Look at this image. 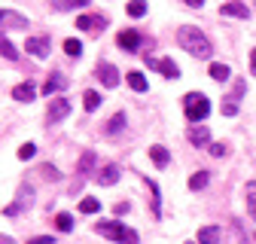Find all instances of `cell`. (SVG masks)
I'll return each instance as SVG.
<instances>
[{"instance_id":"obj_1","label":"cell","mask_w":256,"mask_h":244,"mask_svg":"<svg viewBox=\"0 0 256 244\" xmlns=\"http://www.w3.org/2000/svg\"><path fill=\"white\" fill-rule=\"evenodd\" d=\"M177 40H180V49H186L189 55H196V58H210V55H214L210 40L202 34L196 24H183V28L177 30Z\"/></svg>"},{"instance_id":"obj_2","label":"cell","mask_w":256,"mask_h":244,"mask_svg":"<svg viewBox=\"0 0 256 244\" xmlns=\"http://www.w3.org/2000/svg\"><path fill=\"white\" fill-rule=\"evenodd\" d=\"M94 232L110 238V241H119V244H138V232L134 229H128L122 226L119 220H101L98 226H94Z\"/></svg>"},{"instance_id":"obj_3","label":"cell","mask_w":256,"mask_h":244,"mask_svg":"<svg viewBox=\"0 0 256 244\" xmlns=\"http://www.w3.org/2000/svg\"><path fill=\"white\" fill-rule=\"evenodd\" d=\"M183 110H186L189 122H202L210 113V101L202 95V92H189V95H183Z\"/></svg>"},{"instance_id":"obj_4","label":"cell","mask_w":256,"mask_h":244,"mask_svg":"<svg viewBox=\"0 0 256 244\" xmlns=\"http://www.w3.org/2000/svg\"><path fill=\"white\" fill-rule=\"evenodd\" d=\"M146 68L150 70H158L165 80H177L180 76V68L174 64V58H150L146 55Z\"/></svg>"},{"instance_id":"obj_5","label":"cell","mask_w":256,"mask_h":244,"mask_svg":"<svg viewBox=\"0 0 256 244\" xmlns=\"http://www.w3.org/2000/svg\"><path fill=\"white\" fill-rule=\"evenodd\" d=\"M94 76H98L107 88H116L119 86V70L110 64V61H98V74H94Z\"/></svg>"},{"instance_id":"obj_6","label":"cell","mask_w":256,"mask_h":244,"mask_svg":"<svg viewBox=\"0 0 256 244\" xmlns=\"http://www.w3.org/2000/svg\"><path fill=\"white\" fill-rule=\"evenodd\" d=\"M68 113H70V101H68V98H52V104H49V110H46V119H49V122H61Z\"/></svg>"},{"instance_id":"obj_7","label":"cell","mask_w":256,"mask_h":244,"mask_svg":"<svg viewBox=\"0 0 256 244\" xmlns=\"http://www.w3.org/2000/svg\"><path fill=\"white\" fill-rule=\"evenodd\" d=\"M116 43H119L125 52H138V49H140V43H144V37L138 34V30H122V34L116 37Z\"/></svg>"},{"instance_id":"obj_8","label":"cell","mask_w":256,"mask_h":244,"mask_svg":"<svg viewBox=\"0 0 256 244\" xmlns=\"http://www.w3.org/2000/svg\"><path fill=\"white\" fill-rule=\"evenodd\" d=\"M24 49H28V55H34V58H46L49 55V37H28Z\"/></svg>"},{"instance_id":"obj_9","label":"cell","mask_w":256,"mask_h":244,"mask_svg":"<svg viewBox=\"0 0 256 244\" xmlns=\"http://www.w3.org/2000/svg\"><path fill=\"white\" fill-rule=\"evenodd\" d=\"M30 198H34V190H30V186H22V190H18V198H16V204H10L4 214H6V217H16V214H18L24 204L30 208Z\"/></svg>"},{"instance_id":"obj_10","label":"cell","mask_w":256,"mask_h":244,"mask_svg":"<svg viewBox=\"0 0 256 244\" xmlns=\"http://www.w3.org/2000/svg\"><path fill=\"white\" fill-rule=\"evenodd\" d=\"M186 138H189L192 146H210V132H208L204 126H192V128L186 132Z\"/></svg>"},{"instance_id":"obj_11","label":"cell","mask_w":256,"mask_h":244,"mask_svg":"<svg viewBox=\"0 0 256 244\" xmlns=\"http://www.w3.org/2000/svg\"><path fill=\"white\" fill-rule=\"evenodd\" d=\"M24 28L28 24V18L22 16V12H12V10H0V28Z\"/></svg>"},{"instance_id":"obj_12","label":"cell","mask_w":256,"mask_h":244,"mask_svg":"<svg viewBox=\"0 0 256 244\" xmlns=\"http://www.w3.org/2000/svg\"><path fill=\"white\" fill-rule=\"evenodd\" d=\"M12 98H16V101H34V98H37V86H34V82H18V86L12 88Z\"/></svg>"},{"instance_id":"obj_13","label":"cell","mask_w":256,"mask_h":244,"mask_svg":"<svg viewBox=\"0 0 256 244\" xmlns=\"http://www.w3.org/2000/svg\"><path fill=\"white\" fill-rule=\"evenodd\" d=\"M94 180H98L101 186H113V183L119 180V168H116V165H104V168L98 171V177H94Z\"/></svg>"},{"instance_id":"obj_14","label":"cell","mask_w":256,"mask_h":244,"mask_svg":"<svg viewBox=\"0 0 256 244\" xmlns=\"http://www.w3.org/2000/svg\"><path fill=\"white\" fill-rule=\"evenodd\" d=\"M104 24H107L104 16H80L76 18V28L80 30H94V28H104Z\"/></svg>"},{"instance_id":"obj_15","label":"cell","mask_w":256,"mask_h":244,"mask_svg":"<svg viewBox=\"0 0 256 244\" xmlns=\"http://www.w3.org/2000/svg\"><path fill=\"white\" fill-rule=\"evenodd\" d=\"M64 86H68V80H64L61 74H52V76L43 82V95H55V92H61Z\"/></svg>"},{"instance_id":"obj_16","label":"cell","mask_w":256,"mask_h":244,"mask_svg":"<svg viewBox=\"0 0 256 244\" xmlns=\"http://www.w3.org/2000/svg\"><path fill=\"white\" fill-rule=\"evenodd\" d=\"M150 159H152V162H156L158 168H165L171 156H168V150H165L162 144H156V146H150Z\"/></svg>"},{"instance_id":"obj_17","label":"cell","mask_w":256,"mask_h":244,"mask_svg":"<svg viewBox=\"0 0 256 244\" xmlns=\"http://www.w3.org/2000/svg\"><path fill=\"white\" fill-rule=\"evenodd\" d=\"M220 241V226H204L198 229V244H216Z\"/></svg>"},{"instance_id":"obj_18","label":"cell","mask_w":256,"mask_h":244,"mask_svg":"<svg viewBox=\"0 0 256 244\" xmlns=\"http://www.w3.org/2000/svg\"><path fill=\"white\" fill-rule=\"evenodd\" d=\"M222 16H232V18H247L250 12H247V6H244V4L232 0V4H226V6H222Z\"/></svg>"},{"instance_id":"obj_19","label":"cell","mask_w":256,"mask_h":244,"mask_svg":"<svg viewBox=\"0 0 256 244\" xmlns=\"http://www.w3.org/2000/svg\"><path fill=\"white\" fill-rule=\"evenodd\" d=\"M208 177H210L208 171H196V174L189 177V190H192V192H198V190H204V186H208Z\"/></svg>"},{"instance_id":"obj_20","label":"cell","mask_w":256,"mask_h":244,"mask_svg":"<svg viewBox=\"0 0 256 244\" xmlns=\"http://www.w3.org/2000/svg\"><path fill=\"white\" fill-rule=\"evenodd\" d=\"M82 107H86L88 113H92V110H98V107H101V95H98L94 88H88L86 95H82Z\"/></svg>"},{"instance_id":"obj_21","label":"cell","mask_w":256,"mask_h":244,"mask_svg":"<svg viewBox=\"0 0 256 244\" xmlns=\"http://www.w3.org/2000/svg\"><path fill=\"white\" fill-rule=\"evenodd\" d=\"M128 86H132L134 92H146V76L138 74V70H128Z\"/></svg>"},{"instance_id":"obj_22","label":"cell","mask_w":256,"mask_h":244,"mask_svg":"<svg viewBox=\"0 0 256 244\" xmlns=\"http://www.w3.org/2000/svg\"><path fill=\"white\" fill-rule=\"evenodd\" d=\"M0 55L4 58H10V61H18V49L6 40V37H0Z\"/></svg>"},{"instance_id":"obj_23","label":"cell","mask_w":256,"mask_h":244,"mask_svg":"<svg viewBox=\"0 0 256 244\" xmlns=\"http://www.w3.org/2000/svg\"><path fill=\"white\" fill-rule=\"evenodd\" d=\"M94 162H98V159H94V152L88 150V152H82V159H80V165H76V171H80V174H88V171L94 168Z\"/></svg>"},{"instance_id":"obj_24","label":"cell","mask_w":256,"mask_h":244,"mask_svg":"<svg viewBox=\"0 0 256 244\" xmlns=\"http://www.w3.org/2000/svg\"><path fill=\"white\" fill-rule=\"evenodd\" d=\"M210 76H214L216 82H226V80H229V68L220 64V61H214V64H210Z\"/></svg>"},{"instance_id":"obj_25","label":"cell","mask_w":256,"mask_h":244,"mask_svg":"<svg viewBox=\"0 0 256 244\" xmlns=\"http://www.w3.org/2000/svg\"><path fill=\"white\" fill-rule=\"evenodd\" d=\"M125 128V113H116L110 122H107V134H119Z\"/></svg>"},{"instance_id":"obj_26","label":"cell","mask_w":256,"mask_h":244,"mask_svg":"<svg viewBox=\"0 0 256 244\" xmlns=\"http://www.w3.org/2000/svg\"><path fill=\"white\" fill-rule=\"evenodd\" d=\"M80 210H82V214H98V210H101V202L92 198V196H86V198L80 202Z\"/></svg>"},{"instance_id":"obj_27","label":"cell","mask_w":256,"mask_h":244,"mask_svg":"<svg viewBox=\"0 0 256 244\" xmlns=\"http://www.w3.org/2000/svg\"><path fill=\"white\" fill-rule=\"evenodd\" d=\"M247 210H250V217L256 220V180L247 183Z\"/></svg>"},{"instance_id":"obj_28","label":"cell","mask_w":256,"mask_h":244,"mask_svg":"<svg viewBox=\"0 0 256 244\" xmlns=\"http://www.w3.org/2000/svg\"><path fill=\"white\" fill-rule=\"evenodd\" d=\"M55 226H58L61 232H70V229H74V217H70V214H64V210H61L58 217H55Z\"/></svg>"},{"instance_id":"obj_29","label":"cell","mask_w":256,"mask_h":244,"mask_svg":"<svg viewBox=\"0 0 256 244\" xmlns=\"http://www.w3.org/2000/svg\"><path fill=\"white\" fill-rule=\"evenodd\" d=\"M64 52H68L70 58H80L82 55V43L80 40H64Z\"/></svg>"},{"instance_id":"obj_30","label":"cell","mask_w":256,"mask_h":244,"mask_svg":"<svg viewBox=\"0 0 256 244\" xmlns=\"http://www.w3.org/2000/svg\"><path fill=\"white\" fill-rule=\"evenodd\" d=\"M146 12V4H144V0H132V4H128V16H132V18H140Z\"/></svg>"},{"instance_id":"obj_31","label":"cell","mask_w":256,"mask_h":244,"mask_svg":"<svg viewBox=\"0 0 256 244\" xmlns=\"http://www.w3.org/2000/svg\"><path fill=\"white\" fill-rule=\"evenodd\" d=\"M86 4H92V0H58L55 10H76V6H86Z\"/></svg>"},{"instance_id":"obj_32","label":"cell","mask_w":256,"mask_h":244,"mask_svg":"<svg viewBox=\"0 0 256 244\" xmlns=\"http://www.w3.org/2000/svg\"><path fill=\"white\" fill-rule=\"evenodd\" d=\"M34 152H37V146H34V144H22V146H18V159H22V162H28V159H34Z\"/></svg>"},{"instance_id":"obj_33","label":"cell","mask_w":256,"mask_h":244,"mask_svg":"<svg viewBox=\"0 0 256 244\" xmlns=\"http://www.w3.org/2000/svg\"><path fill=\"white\" fill-rule=\"evenodd\" d=\"M208 150H210V156H216V159H222V156L229 152V146H226V144H210Z\"/></svg>"},{"instance_id":"obj_34","label":"cell","mask_w":256,"mask_h":244,"mask_svg":"<svg viewBox=\"0 0 256 244\" xmlns=\"http://www.w3.org/2000/svg\"><path fill=\"white\" fill-rule=\"evenodd\" d=\"M40 174H43L46 180H58V177H61V174H58V168H52V165H43V168H40Z\"/></svg>"},{"instance_id":"obj_35","label":"cell","mask_w":256,"mask_h":244,"mask_svg":"<svg viewBox=\"0 0 256 244\" xmlns=\"http://www.w3.org/2000/svg\"><path fill=\"white\" fill-rule=\"evenodd\" d=\"M238 113V101H226L222 104V116H235Z\"/></svg>"},{"instance_id":"obj_36","label":"cell","mask_w":256,"mask_h":244,"mask_svg":"<svg viewBox=\"0 0 256 244\" xmlns=\"http://www.w3.org/2000/svg\"><path fill=\"white\" fill-rule=\"evenodd\" d=\"M28 244H55V241H52V235H37V238H30Z\"/></svg>"},{"instance_id":"obj_37","label":"cell","mask_w":256,"mask_h":244,"mask_svg":"<svg viewBox=\"0 0 256 244\" xmlns=\"http://www.w3.org/2000/svg\"><path fill=\"white\" fill-rule=\"evenodd\" d=\"M183 4L192 6V10H202V6H204V0H183Z\"/></svg>"},{"instance_id":"obj_38","label":"cell","mask_w":256,"mask_h":244,"mask_svg":"<svg viewBox=\"0 0 256 244\" xmlns=\"http://www.w3.org/2000/svg\"><path fill=\"white\" fill-rule=\"evenodd\" d=\"M122 214H128V202H119L116 204V217H122Z\"/></svg>"},{"instance_id":"obj_39","label":"cell","mask_w":256,"mask_h":244,"mask_svg":"<svg viewBox=\"0 0 256 244\" xmlns=\"http://www.w3.org/2000/svg\"><path fill=\"white\" fill-rule=\"evenodd\" d=\"M250 74H253V76H256V49H253V52H250Z\"/></svg>"},{"instance_id":"obj_40","label":"cell","mask_w":256,"mask_h":244,"mask_svg":"<svg viewBox=\"0 0 256 244\" xmlns=\"http://www.w3.org/2000/svg\"><path fill=\"white\" fill-rule=\"evenodd\" d=\"M189 244H192V241H189Z\"/></svg>"}]
</instances>
